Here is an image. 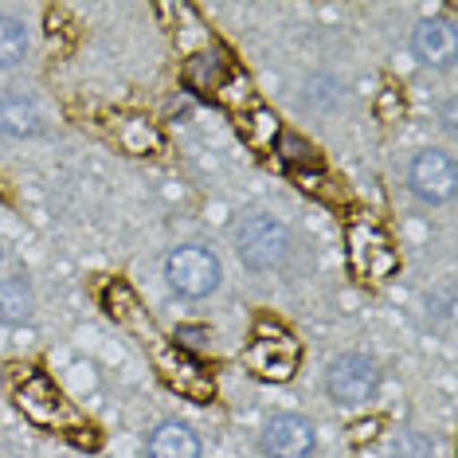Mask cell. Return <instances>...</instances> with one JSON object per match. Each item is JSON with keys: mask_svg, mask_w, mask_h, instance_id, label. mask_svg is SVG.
Here are the masks:
<instances>
[{"mask_svg": "<svg viewBox=\"0 0 458 458\" xmlns=\"http://www.w3.org/2000/svg\"><path fill=\"white\" fill-rule=\"evenodd\" d=\"M102 301H106L110 318L118 321V326H126L133 337L141 341V349L149 352L153 369L161 372V380L169 384L176 395H189V400H196V403L212 400V395H216V380L208 377V372L192 357H184V352L176 349L169 337H165V333L157 329V321L149 318V310L141 306L138 294H133L126 283H110L106 294H102Z\"/></svg>", "mask_w": 458, "mask_h": 458, "instance_id": "cell-1", "label": "cell"}, {"mask_svg": "<svg viewBox=\"0 0 458 458\" xmlns=\"http://www.w3.org/2000/svg\"><path fill=\"white\" fill-rule=\"evenodd\" d=\"M16 408L28 415L36 427H51V431H71V439L87 451L98 446V431L90 423L79 420V411L64 400V392L55 388L47 377H24V384L16 388Z\"/></svg>", "mask_w": 458, "mask_h": 458, "instance_id": "cell-2", "label": "cell"}, {"mask_svg": "<svg viewBox=\"0 0 458 458\" xmlns=\"http://www.w3.org/2000/svg\"><path fill=\"white\" fill-rule=\"evenodd\" d=\"M298 360H301V349L290 333L270 318H259L255 321V337L251 345L243 349V364L263 380H290L298 372Z\"/></svg>", "mask_w": 458, "mask_h": 458, "instance_id": "cell-3", "label": "cell"}, {"mask_svg": "<svg viewBox=\"0 0 458 458\" xmlns=\"http://www.w3.org/2000/svg\"><path fill=\"white\" fill-rule=\"evenodd\" d=\"M235 243H239L235 251L243 259V267H251V270L283 267L290 255V232L275 216H247V220L239 224Z\"/></svg>", "mask_w": 458, "mask_h": 458, "instance_id": "cell-4", "label": "cell"}, {"mask_svg": "<svg viewBox=\"0 0 458 458\" xmlns=\"http://www.w3.org/2000/svg\"><path fill=\"white\" fill-rule=\"evenodd\" d=\"M349 267L357 278H364V283H380V278L395 275L400 255H395L392 239L384 235L377 224L357 220V224H349Z\"/></svg>", "mask_w": 458, "mask_h": 458, "instance_id": "cell-5", "label": "cell"}, {"mask_svg": "<svg viewBox=\"0 0 458 458\" xmlns=\"http://www.w3.org/2000/svg\"><path fill=\"white\" fill-rule=\"evenodd\" d=\"M165 278L176 294L184 298H208L220 286V259L204 247H176L165 263Z\"/></svg>", "mask_w": 458, "mask_h": 458, "instance_id": "cell-6", "label": "cell"}, {"mask_svg": "<svg viewBox=\"0 0 458 458\" xmlns=\"http://www.w3.org/2000/svg\"><path fill=\"white\" fill-rule=\"evenodd\" d=\"M377 384H380V372L377 364L360 352H345L329 364V395L345 408H360L377 395Z\"/></svg>", "mask_w": 458, "mask_h": 458, "instance_id": "cell-7", "label": "cell"}, {"mask_svg": "<svg viewBox=\"0 0 458 458\" xmlns=\"http://www.w3.org/2000/svg\"><path fill=\"white\" fill-rule=\"evenodd\" d=\"M411 192L427 204H443L454 196V161L439 149H427L411 161Z\"/></svg>", "mask_w": 458, "mask_h": 458, "instance_id": "cell-8", "label": "cell"}, {"mask_svg": "<svg viewBox=\"0 0 458 458\" xmlns=\"http://www.w3.org/2000/svg\"><path fill=\"white\" fill-rule=\"evenodd\" d=\"M263 451L270 458H306L314 451V427L301 415H275L263 431Z\"/></svg>", "mask_w": 458, "mask_h": 458, "instance_id": "cell-9", "label": "cell"}, {"mask_svg": "<svg viewBox=\"0 0 458 458\" xmlns=\"http://www.w3.org/2000/svg\"><path fill=\"white\" fill-rule=\"evenodd\" d=\"M415 59L427 67H451L458 55V32L451 20H423L411 36Z\"/></svg>", "mask_w": 458, "mask_h": 458, "instance_id": "cell-10", "label": "cell"}, {"mask_svg": "<svg viewBox=\"0 0 458 458\" xmlns=\"http://www.w3.org/2000/svg\"><path fill=\"white\" fill-rule=\"evenodd\" d=\"M157 13H161V16H176L173 39H176V47H181L184 59H192V55H200V51L216 47V44H212V32L204 28V20L196 16L192 4H161Z\"/></svg>", "mask_w": 458, "mask_h": 458, "instance_id": "cell-11", "label": "cell"}, {"mask_svg": "<svg viewBox=\"0 0 458 458\" xmlns=\"http://www.w3.org/2000/svg\"><path fill=\"white\" fill-rule=\"evenodd\" d=\"M227 75H232V64H227V55L220 47H208L184 64V79H189V87L200 90V95H216L227 82Z\"/></svg>", "mask_w": 458, "mask_h": 458, "instance_id": "cell-12", "label": "cell"}, {"mask_svg": "<svg viewBox=\"0 0 458 458\" xmlns=\"http://www.w3.org/2000/svg\"><path fill=\"white\" fill-rule=\"evenodd\" d=\"M149 458H200V439L184 423H161L149 435Z\"/></svg>", "mask_w": 458, "mask_h": 458, "instance_id": "cell-13", "label": "cell"}, {"mask_svg": "<svg viewBox=\"0 0 458 458\" xmlns=\"http://www.w3.org/2000/svg\"><path fill=\"white\" fill-rule=\"evenodd\" d=\"M239 133H243V141L251 145L255 153H267V149H275L278 138H283V126H278V114L259 102L255 110H247L243 118H239Z\"/></svg>", "mask_w": 458, "mask_h": 458, "instance_id": "cell-14", "label": "cell"}, {"mask_svg": "<svg viewBox=\"0 0 458 458\" xmlns=\"http://www.w3.org/2000/svg\"><path fill=\"white\" fill-rule=\"evenodd\" d=\"M0 130L13 133V138H32L39 130V110L32 98H0Z\"/></svg>", "mask_w": 458, "mask_h": 458, "instance_id": "cell-15", "label": "cell"}, {"mask_svg": "<svg viewBox=\"0 0 458 458\" xmlns=\"http://www.w3.org/2000/svg\"><path fill=\"white\" fill-rule=\"evenodd\" d=\"M32 286H28V278H4L0 283V321H8V326H20V321L32 318Z\"/></svg>", "mask_w": 458, "mask_h": 458, "instance_id": "cell-16", "label": "cell"}, {"mask_svg": "<svg viewBox=\"0 0 458 458\" xmlns=\"http://www.w3.org/2000/svg\"><path fill=\"white\" fill-rule=\"evenodd\" d=\"M118 141L126 153H138V157H149V153H161V133L149 118H122L118 122Z\"/></svg>", "mask_w": 458, "mask_h": 458, "instance_id": "cell-17", "label": "cell"}, {"mask_svg": "<svg viewBox=\"0 0 458 458\" xmlns=\"http://www.w3.org/2000/svg\"><path fill=\"white\" fill-rule=\"evenodd\" d=\"M28 51V32L24 24L13 16H0V71L4 67H16Z\"/></svg>", "mask_w": 458, "mask_h": 458, "instance_id": "cell-18", "label": "cell"}, {"mask_svg": "<svg viewBox=\"0 0 458 458\" xmlns=\"http://www.w3.org/2000/svg\"><path fill=\"white\" fill-rule=\"evenodd\" d=\"M216 98H220V106H227V110H235L239 118H243V110H255L259 106V95L251 90V79L247 75H227V82L220 90H216Z\"/></svg>", "mask_w": 458, "mask_h": 458, "instance_id": "cell-19", "label": "cell"}, {"mask_svg": "<svg viewBox=\"0 0 458 458\" xmlns=\"http://www.w3.org/2000/svg\"><path fill=\"white\" fill-rule=\"evenodd\" d=\"M388 458H435V446L420 431H403V435H395L392 439Z\"/></svg>", "mask_w": 458, "mask_h": 458, "instance_id": "cell-20", "label": "cell"}, {"mask_svg": "<svg viewBox=\"0 0 458 458\" xmlns=\"http://www.w3.org/2000/svg\"><path fill=\"white\" fill-rule=\"evenodd\" d=\"M173 345L189 357V352H208V345H212V333H208L204 326H181L173 333Z\"/></svg>", "mask_w": 458, "mask_h": 458, "instance_id": "cell-21", "label": "cell"}, {"mask_svg": "<svg viewBox=\"0 0 458 458\" xmlns=\"http://www.w3.org/2000/svg\"><path fill=\"white\" fill-rule=\"evenodd\" d=\"M278 141H283V161H286V165H294V169H298V165H318L314 149H310V145L301 141L298 133H283Z\"/></svg>", "mask_w": 458, "mask_h": 458, "instance_id": "cell-22", "label": "cell"}, {"mask_svg": "<svg viewBox=\"0 0 458 458\" xmlns=\"http://www.w3.org/2000/svg\"><path fill=\"white\" fill-rule=\"evenodd\" d=\"M377 118L380 122H400L403 118V95L395 87H384L377 98Z\"/></svg>", "mask_w": 458, "mask_h": 458, "instance_id": "cell-23", "label": "cell"}, {"mask_svg": "<svg viewBox=\"0 0 458 458\" xmlns=\"http://www.w3.org/2000/svg\"><path fill=\"white\" fill-rule=\"evenodd\" d=\"M377 431H380V420H364V423H352V427H349V439L360 446V443H369Z\"/></svg>", "mask_w": 458, "mask_h": 458, "instance_id": "cell-24", "label": "cell"}, {"mask_svg": "<svg viewBox=\"0 0 458 458\" xmlns=\"http://www.w3.org/2000/svg\"><path fill=\"white\" fill-rule=\"evenodd\" d=\"M0 263H4V255H0Z\"/></svg>", "mask_w": 458, "mask_h": 458, "instance_id": "cell-25", "label": "cell"}]
</instances>
